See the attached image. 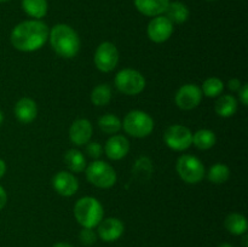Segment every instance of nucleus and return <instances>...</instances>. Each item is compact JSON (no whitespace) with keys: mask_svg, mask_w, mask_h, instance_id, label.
Instances as JSON below:
<instances>
[{"mask_svg":"<svg viewBox=\"0 0 248 247\" xmlns=\"http://www.w3.org/2000/svg\"><path fill=\"white\" fill-rule=\"evenodd\" d=\"M216 142H217L216 133L211 130L202 128L193 133V144L200 150L211 149L216 144Z\"/></svg>","mask_w":248,"mask_h":247,"instance_id":"23","label":"nucleus"},{"mask_svg":"<svg viewBox=\"0 0 248 247\" xmlns=\"http://www.w3.org/2000/svg\"><path fill=\"white\" fill-rule=\"evenodd\" d=\"M241 86H242V82L240 81L239 79H236V77L230 79L229 81H228V87H229L230 91L232 92H237L240 89H241Z\"/></svg>","mask_w":248,"mask_h":247,"instance_id":"32","label":"nucleus"},{"mask_svg":"<svg viewBox=\"0 0 248 247\" xmlns=\"http://www.w3.org/2000/svg\"><path fill=\"white\" fill-rule=\"evenodd\" d=\"M85 170H86L87 181L97 188L108 189L115 185L118 176H116L115 170L108 162L96 160L91 162Z\"/></svg>","mask_w":248,"mask_h":247,"instance_id":"5","label":"nucleus"},{"mask_svg":"<svg viewBox=\"0 0 248 247\" xmlns=\"http://www.w3.org/2000/svg\"><path fill=\"white\" fill-rule=\"evenodd\" d=\"M224 225L232 235H245L247 232V219L241 213H230L225 218Z\"/></svg>","mask_w":248,"mask_h":247,"instance_id":"21","label":"nucleus"},{"mask_svg":"<svg viewBox=\"0 0 248 247\" xmlns=\"http://www.w3.org/2000/svg\"><path fill=\"white\" fill-rule=\"evenodd\" d=\"M6 202H7V194L6 191H5V189L0 185V210H2V208L6 206Z\"/></svg>","mask_w":248,"mask_h":247,"instance_id":"33","label":"nucleus"},{"mask_svg":"<svg viewBox=\"0 0 248 247\" xmlns=\"http://www.w3.org/2000/svg\"><path fill=\"white\" fill-rule=\"evenodd\" d=\"M237 99L232 94H223L217 99L215 106L216 113L222 118H230L237 111Z\"/></svg>","mask_w":248,"mask_h":247,"instance_id":"19","label":"nucleus"},{"mask_svg":"<svg viewBox=\"0 0 248 247\" xmlns=\"http://www.w3.org/2000/svg\"><path fill=\"white\" fill-rule=\"evenodd\" d=\"M47 24L40 19H28L17 24L11 31L12 46L22 52H34L43 47L48 40Z\"/></svg>","mask_w":248,"mask_h":247,"instance_id":"1","label":"nucleus"},{"mask_svg":"<svg viewBox=\"0 0 248 247\" xmlns=\"http://www.w3.org/2000/svg\"><path fill=\"white\" fill-rule=\"evenodd\" d=\"M126 133L135 138L148 137L154 130V120L148 113L142 110H132L126 114L123 121Z\"/></svg>","mask_w":248,"mask_h":247,"instance_id":"4","label":"nucleus"},{"mask_svg":"<svg viewBox=\"0 0 248 247\" xmlns=\"http://www.w3.org/2000/svg\"><path fill=\"white\" fill-rule=\"evenodd\" d=\"M111 101V87L108 84H99L92 90L91 102L97 107H104Z\"/></svg>","mask_w":248,"mask_h":247,"instance_id":"25","label":"nucleus"},{"mask_svg":"<svg viewBox=\"0 0 248 247\" xmlns=\"http://www.w3.org/2000/svg\"><path fill=\"white\" fill-rule=\"evenodd\" d=\"M164 140L170 149L184 152L193 144V132L186 126L172 125L165 131Z\"/></svg>","mask_w":248,"mask_h":247,"instance_id":"8","label":"nucleus"},{"mask_svg":"<svg viewBox=\"0 0 248 247\" xmlns=\"http://www.w3.org/2000/svg\"><path fill=\"white\" fill-rule=\"evenodd\" d=\"M230 169L224 164H216L210 169L207 178L213 184H223L229 179Z\"/></svg>","mask_w":248,"mask_h":247,"instance_id":"28","label":"nucleus"},{"mask_svg":"<svg viewBox=\"0 0 248 247\" xmlns=\"http://www.w3.org/2000/svg\"><path fill=\"white\" fill-rule=\"evenodd\" d=\"M133 176L138 179V181H148L150 176L153 174V164L152 160L148 159L147 156H142L136 161L135 166H133Z\"/></svg>","mask_w":248,"mask_h":247,"instance_id":"26","label":"nucleus"},{"mask_svg":"<svg viewBox=\"0 0 248 247\" xmlns=\"http://www.w3.org/2000/svg\"><path fill=\"white\" fill-rule=\"evenodd\" d=\"M6 1H9V0H0V2H6Z\"/></svg>","mask_w":248,"mask_h":247,"instance_id":"39","label":"nucleus"},{"mask_svg":"<svg viewBox=\"0 0 248 247\" xmlns=\"http://www.w3.org/2000/svg\"><path fill=\"white\" fill-rule=\"evenodd\" d=\"M2 121H4V114H2V111L0 110V125L2 124Z\"/></svg>","mask_w":248,"mask_h":247,"instance_id":"36","label":"nucleus"},{"mask_svg":"<svg viewBox=\"0 0 248 247\" xmlns=\"http://www.w3.org/2000/svg\"><path fill=\"white\" fill-rule=\"evenodd\" d=\"M92 125L87 119H78L69 128V138L75 145H86L92 137Z\"/></svg>","mask_w":248,"mask_h":247,"instance_id":"15","label":"nucleus"},{"mask_svg":"<svg viewBox=\"0 0 248 247\" xmlns=\"http://www.w3.org/2000/svg\"><path fill=\"white\" fill-rule=\"evenodd\" d=\"M64 161L68 169L74 173H81L86 169V159L78 149H69L64 155Z\"/></svg>","mask_w":248,"mask_h":247,"instance_id":"22","label":"nucleus"},{"mask_svg":"<svg viewBox=\"0 0 248 247\" xmlns=\"http://www.w3.org/2000/svg\"><path fill=\"white\" fill-rule=\"evenodd\" d=\"M102 152H103V148L98 142H89L86 144V154L91 159H98L102 155Z\"/></svg>","mask_w":248,"mask_h":247,"instance_id":"30","label":"nucleus"},{"mask_svg":"<svg viewBox=\"0 0 248 247\" xmlns=\"http://www.w3.org/2000/svg\"><path fill=\"white\" fill-rule=\"evenodd\" d=\"M218 247H234V246H232V245H229V244H223Z\"/></svg>","mask_w":248,"mask_h":247,"instance_id":"38","label":"nucleus"},{"mask_svg":"<svg viewBox=\"0 0 248 247\" xmlns=\"http://www.w3.org/2000/svg\"><path fill=\"white\" fill-rule=\"evenodd\" d=\"M164 14V16L169 18L172 24H183L188 21L190 11L184 2L170 1Z\"/></svg>","mask_w":248,"mask_h":247,"instance_id":"18","label":"nucleus"},{"mask_svg":"<svg viewBox=\"0 0 248 247\" xmlns=\"http://www.w3.org/2000/svg\"><path fill=\"white\" fill-rule=\"evenodd\" d=\"M38 115V107L35 101L29 97H23L15 106V116L22 124H31Z\"/></svg>","mask_w":248,"mask_h":247,"instance_id":"16","label":"nucleus"},{"mask_svg":"<svg viewBox=\"0 0 248 247\" xmlns=\"http://www.w3.org/2000/svg\"><path fill=\"white\" fill-rule=\"evenodd\" d=\"M98 126L104 133L113 136L123 128V123L114 114H106V115H102L98 119Z\"/></svg>","mask_w":248,"mask_h":247,"instance_id":"24","label":"nucleus"},{"mask_svg":"<svg viewBox=\"0 0 248 247\" xmlns=\"http://www.w3.org/2000/svg\"><path fill=\"white\" fill-rule=\"evenodd\" d=\"M106 155L110 160L124 159L130 152V142L127 138L123 135H113L106 143L104 147Z\"/></svg>","mask_w":248,"mask_h":247,"instance_id":"14","label":"nucleus"},{"mask_svg":"<svg viewBox=\"0 0 248 247\" xmlns=\"http://www.w3.org/2000/svg\"><path fill=\"white\" fill-rule=\"evenodd\" d=\"M52 185L60 195L69 198V196H73L78 191L79 182H78V178L72 172L60 171L53 177Z\"/></svg>","mask_w":248,"mask_h":247,"instance_id":"12","label":"nucleus"},{"mask_svg":"<svg viewBox=\"0 0 248 247\" xmlns=\"http://www.w3.org/2000/svg\"><path fill=\"white\" fill-rule=\"evenodd\" d=\"M223 90H224V82L219 79V77H208L203 81L202 87H201V91L202 94L206 97H210V98H216V97H219V94H222Z\"/></svg>","mask_w":248,"mask_h":247,"instance_id":"27","label":"nucleus"},{"mask_svg":"<svg viewBox=\"0 0 248 247\" xmlns=\"http://www.w3.org/2000/svg\"><path fill=\"white\" fill-rule=\"evenodd\" d=\"M239 98H240V102H241L242 104H244L245 107L248 104V85L247 84H242L241 89L239 90Z\"/></svg>","mask_w":248,"mask_h":247,"instance_id":"31","label":"nucleus"},{"mask_svg":"<svg viewBox=\"0 0 248 247\" xmlns=\"http://www.w3.org/2000/svg\"><path fill=\"white\" fill-rule=\"evenodd\" d=\"M244 247H247V235L245 234V237H244Z\"/></svg>","mask_w":248,"mask_h":247,"instance_id":"37","label":"nucleus"},{"mask_svg":"<svg viewBox=\"0 0 248 247\" xmlns=\"http://www.w3.org/2000/svg\"><path fill=\"white\" fill-rule=\"evenodd\" d=\"M176 170L178 176L188 184L200 183L206 174L202 161L199 157L189 154H184L178 157Z\"/></svg>","mask_w":248,"mask_h":247,"instance_id":"6","label":"nucleus"},{"mask_svg":"<svg viewBox=\"0 0 248 247\" xmlns=\"http://www.w3.org/2000/svg\"><path fill=\"white\" fill-rule=\"evenodd\" d=\"M173 24L169 18L160 15L153 17L147 28L148 38L156 44H162L169 40L173 34Z\"/></svg>","mask_w":248,"mask_h":247,"instance_id":"11","label":"nucleus"},{"mask_svg":"<svg viewBox=\"0 0 248 247\" xmlns=\"http://www.w3.org/2000/svg\"><path fill=\"white\" fill-rule=\"evenodd\" d=\"M104 210L102 203L92 196L79 199L74 206V217L82 228H92L103 219Z\"/></svg>","mask_w":248,"mask_h":247,"instance_id":"3","label":"nucleus"},{"mask_svg":"<svg viewBox=\"0 0 248 247\" xmlns=\"http://www.w3.org/2000/svg\"><path fill=\"white\" fill-rule=\"evenodd\" d=\"M135 6L142 15L148 17L160 16L165 12L171 0H133Z\"/></svg>","mask_w":248,"mask_h":247,"instance_id":"17","label":"nucleus"},{"mask_svg":"<svg viewBox=\"0 0 248 247\" xmlns=\"http://www.w3.org/2000/svg\"><path fill=\"white\" fill-rule=\"evenodd\" d=\"M124 230L125 225L119 218H106L98 224V236L106 242H113L123 236Z\"/></svg>","mask_w":248,"mask_h":247,"instance_id":"13","label":"nucleus"},{"mask_svg":"<svg viewBox=\"0 0 248 247\" xmlns=\"http://www.w3.org/2000/svg\"><path fill=\"white\" fill-rule=\"evenodd\" d=\"M53 247H73V246L70 244H68V242H57L56 245H53Z\"/></svg>","mask_w":248,"mask_h":247,"instance_id":"35","label":"nucleus"},{"mask_svg":"<svg viewBox=\"0 0 248 247\" xmlns=\"http://www.w3.org/2000/svg\"><path fill=\"white\" fill-rule=\"evenodd\" d=\"M115 86L121 93L127 94V96H136L140 94L145 87V79L142 73L136 69L126 68L120 70L115 75Z\"/></svg>","mask_w":248,"mask_h":247,"instance_id":"7","label":"nucleus"},{"mask_svg":"<svg viewBox=\"0 0 248 247\" xmlns=\"http://www.w3.org/2000/svg\"><path fill=\"white\" fill-rule=\"evenodd\" d=\"M5 172H6V164H5L4 160L0 159V178L4 176Z\"/></svg>","mask_w":248,"mask_h":247,"instance_id":"34","label":"nucleus"},{"mask_svg":"<svg viewBox=\"0 0 248 247\" xmlns=\"http://www.w3.org/2000/svg\"><path fill=\"white\" fill-rule=\"evenodd\" d=\"M22 9L33 19H41L47 14V0H22Z\"/></svg>","mask_w":248,"mask_h":247,"instance_id":"20","label":"nucleus"},{"mask_svg":"<svg viewBox=\"0 0 248 247\" xmlns=\"http://www.w3.org/2000/svg\"><path fill=\"white\" fill-rule=\"evenodd\" d=\"M207 1H216V0H207Z\"/></svg>","mask_w":248,"mask_h":247,"instance_id":"40","label":"nucleus"},{"mask_svg":"<svg viewBox=\"0 0 248 247\" xmlns=\"http://www.w3.org/2000/svg\"><path fill=\"white\" fill-rule=\"evenodd\" d=\"M202 91L195 84H186L179 87L174 96V102L177 107L182 110H191L195 109L202 101Z\"/></svg>","mask_w":248,"mask_h":247,"instance_id":"10","label":"nucleus"},{"mask_svg":"<svg viewBox=\"0 0 248 247\" xmlns=\"http://www.w3.org/2000/svg\"><path fill=\"white\" fill-rule=\"evenodd\" d=\"M79 240L84 246H92L97 241V234L92 228H82L79 234Z\"/></svg>","mask_w":248,"mask_h":247,"instance_id":"29","label":"nucleus"},{"mask_svg":"<svg viewBox=\"0 0 248 247\" xmlns=\"http://www.w3.org/2000/svg\"><path fill=\"white\" fill-rule=\"evenodd\" d=\"M94 64L102 73H110L119 63V51L113 43L104 41L99 44L94 53Z\"/></svg>","mask_w":248,"mask_h":247,"instance_id":"9","label":"nucleus"},{"mask_svg":"<svg viewBox=\"0 0 248 247\" xmlns=\"http://www.w3.org/2000/svg\"><path fill=\"white\" fill-rule=\"evenodd\" d=\"M48 40L52 50L62 58H74L79 53V34L70 26L64 23L56 24L48 34Z\"/></svg>","mask_w":248,"mask_h":247,"instance_id":"2","label":"nucleus"}]
</instances>
